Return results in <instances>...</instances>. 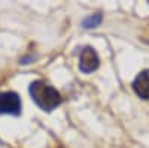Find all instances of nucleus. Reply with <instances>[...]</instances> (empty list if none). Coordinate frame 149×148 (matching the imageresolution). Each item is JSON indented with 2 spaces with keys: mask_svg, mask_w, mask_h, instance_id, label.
<instances>
[{
  "mask_svg": "<svg viewBox=\"0 0 149 148\" xmlns=\"http://www.w3.org/2000/svg\"><path fill=\"white\" fill-rule=\"evenodd\" d=\"M30 96L36 102V105L45 109V111H52L61 103V96L60 93L51 87L45 81H34L30 84Z\"/></svg>",
  "mask_w": 149,
  "mask_h": 148,
  "instance_id": "f257e3e1",
  "label": "nucleus"
},
{
  "mask_svg": "<svg viewBox=\"0 0 149 148\" xmlns=\"http://www.w3.org/2000/svg\"><path fill=\"white\" fill-rule=\"evenodd\" d=\"M0 114H10V115L21 114V100L17 93L14 91L0 93Z\"/></svg>",
  "mask_w": 149,
  "mask_h": 148,
  "instance_id": "f03ea898",
  "label": "nucleus"
},
{
  "mask_svg": "<svg viewBox=\"0 0 149 148\" xmlns=\"http://www.w3.org/2000/svg\"><path fill=\"white\" fill-rule=\"evenodd\" d=\"M98 65H100V60H98L97 53L91 46H85L79 57V69L84 73H91L98 67Z\"/></svg>",
  "mask_w": 149,
  "mask_h": 148,
  "instance_id": "7ed1b4c3",
  "label": "nucleus"
},
{
  "mask_svg": "<svg viewBox=\"0 0 149 148\" xmlns=\"http://www.w3.org/2000/svg\"><path fill=\"white\" fill-rule=\"evenodd\" d=\"M133 88L139 97L148 100L149 99V69L140 72L133 82Z\"/></svg>",
  "mask_w": 149,
  "mask_h": 148,
  "instance_id": "20e7f679",
  "label": "nucleus"
},
{
  "mask_svg": "<svg viewBox=\"0 0 149 148\" xmlns=\"http://www.w3.org/2000/svg\"><path fill=\"white\" fill-rule=\"evenodd\" d=\"M103 17L102 14H93L91 17H86L84 21H82V26L85 29H94L97 26H100V22H102Z\"/></svg>",
  "mask_w": 149,
  "mask_h": 148,
  "instance_id": "39448f33",
  "label": "nucleus"
}]
</instances>
